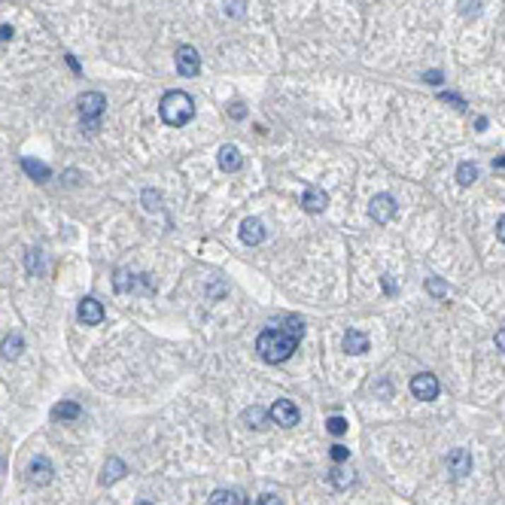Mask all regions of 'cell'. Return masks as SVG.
<instances>
[{
  "label": "cell",
  "mask_w": 505,
  "mask_h": 505,
  "mask_svg": "<svg viewBox=\"0 0 505 505\" xmlns=\"http://www.w3.org/2000/svg\"><path fill=\"white\" fill-rule=\"evenodd\" d=\"M478 0H463V4H460V13L463 16H475V13H478Z\"/></svg>",
  "instance_id": "cell-33"
},
{
  "label": "cell",
  "mask_w": 505,
  "mask_h": 505,
  "mask_svg": "<svg viewBox=\"0 0 505 505\" xmlns=\"http://www.w3.org/2000/svg\"><path fill=\"white\" fill-rule=\"evenodd\" d=\"M301 335H305V320L301 317H289L286 326H277V329H265L256 341V353L271 366L277 362H286L292 353H296Z\"/></svg>",
  "instance_id": "cell-1"
},
{
  "label": "cell",
  "mask_w": 505,
  "mask_h": 505,
  "mask_svg": "<svg viewBox=\"0 0 505 505\" xmlns=\"http://www.w3.org/2000/svg\"><path fill=\"white\" fill-rule=\"evenodd\" d=\"M448 472L453 475V478H466V475L472 472V453L466 448H453L448 453Z\"/></svg>",
  "instance_id": "cell-11"
},
{
  "label": "cell",
  "mask_w": 505,
  "mask_h": 505,
  "mask_svg": "<svg viewBox=\"0 0 505 505\" xmlns=\"http://www.w3.org/2000/svg\"><path fill=\"white\" fill-rule=\"evenodd\" d=\"M368 216L378 222V226H387V222L396 216V201H393V195H387V192H381V195L371 198L368 204Z\"/></svg>",
  "instance_id": "cell-6"
},
{
  "label": "cell",
  "mask_w": 505,
  "mask_h": 505,
  "mask_svg": "<svg viewBox=\"0 0 505 505\" xmlns=\"http://www.w3.org/2000/svg\"><path fill=\"white\" fill-rule=\"evenodd\" d=\"M426 292H429L432 298H444V296H448V292H451V286L444 284L441 277H426Z\"/></svg>",
  "instance_id": "cell-25"
},
{
  "label": "cell",
  "mask_w": 505,
  "mask_h": 505,
  "mask_svg": "<svg viewBox=\"0 0 505 505\" xmlns=\"http://www.w3.org/2000/svg\"><path fill=\"white\" fill-rule=\"evenodd\" d=\"M228 116H231V119H244V116H247L244 104H231V107H228Z\"/></svg>",
  "instance_id": "cell-36"
},
{
  "label": "cell",
  "mask_w": 505,
  "mask_h": 505,
  "mask_svg": "<svg viewBox=\"0 0 505 505\" xmlns=\"http://www.w3.org/2000/svg\"><path fill=\"white\" fill-rule=\"evenodd\" d=\"M240 240H244L247 247H259L262 240H265V226H262V219L250 216L240 222Z\"/></svg>",
  "instance_id": "cell-12"
},
{
  "label": "cell",
  "mask_w": 505,
  "mask_h": 505,
  "mask_svg": "<svg viewBox=\"0 0 505 505\" xmlns=\"http://www.w3.org/2000/svg\"><path fill=\"white\" fill-rule=\"evenodd\" d=\"M497 347L505 353V326H502V329H497Z\"/></svg>",
  "instance_id": "cell-38"
},
{
  "label": "cell",
  "mask_w": 505,
  "mask_h": 505,
  "mask_svg": "<svg viewBox=\"0 0 505 505\" xmlns=\"http://www.w3.org/2000/svg\"><path fill=\"white\" fill-rule=\"evenodd\" d=\"M79 414H83V408H79L76 402H58V405L52 408V417L55 420H76Z\"/></svg>",
  "instance_id": "cell-20"
},
{
  "label": "cell",
  "mask_w": 505,
  "mask_h": 505,
  "mask_svg": "<svg viewBox=\"0 0 505 505\" xmlns=\"http://www.w3.org/2000/svg\"><path fill=\"white\" fill-rule=\"evenodd\" d=\"M250 505H284V502H280V497H274V493H265V497H259V502H250Z\"/></svg>",
  "instance_id": "cell-35"
},
{
  "label": "cell",
  "mask_w": 505,
  "mask_h": 505,
  "mask_svg": "<svg viewBox=\"0 0 505 505\" xmlns=\"http://www.w3.org/2000/svg\"><path fill=\"white\" fill-rule=\"evenodd\" d=\"M158 116H161V122L170 125V128H183L186 122L195 119V100H192L186 92H180V88L177 92H168L158 104Z\"/></svg>",
  "instance_id": "cell-2"
},
{
  "label": "cell",
  "mask_w": 505,
  "mask_h": 505,
  "mask_svg": "<svg viewBox=\"0 0 505 505\" xmlns=\"http://www.w3.org/2000/svg\"><path fill=\"white\" fill-rule=\"evenodd\" d=\"M497 168H505V156H502V158H497Z\"/></svg>",
  "instance_id": "cell-40"
},
{
  "label": "cell",
  "mask_w": 505,
  "mask_h": 505,
  "mask_svg": "<svg viewBox=\"0 0 505 505\" xmlns=\"http://www.w3.org/2000/svg\"><path fill=\"white\" fill-rule=\"evenodd\" d=\"M113 286H116V292H144V296L156 292V284L149 274H134V271H125V268L116 271Z\"/></svg>",
  "instance_id": "cell-4"
},
{
  "label": "cell",
  "mask_w": 505,
  "mask_h": 505,
  "mask_svg": "<svg viewBox=\"0 0 505 505\" xmlns=\"http://www.w3.org/2000/svg\"><path fill=\"white\" fill-rule=\"evenodd\" d=\"M329 204V198H326V192L317 189V186H308L305 189V195H301V207L308 210V214H323Z\"/></svg>",
  "instance_id": "cell-14"
},
{
  "label": "cell",
  "mask_w": 505,
  "mask_h": 505,
  "mask_svg": "<svg viewBox=\"0 0 505 505\" xmlns=\"http://www.w3.org/2000/svg\"><path fill=\"white\" fill-rule=\"evenodd\" d=\"M13 37H16V31L9 25H0V46L4 43H13Z\"/></svg>",
  "instance_id": "cell-34"
},
{
  "label": "cell",
  "mask_w": 505,
  "mask_h": 505,
  "mask_svg": "<svg viewBox=\"0 0 505 505\" xmlns=\"http://www.w3.org/2000/svg\"><path fill=\"white\" fill-rule=\"evenodd\" d=\"M144 207H146V210H161V192L144 189Z\"/></svg>",
  "instance_id": "cell-26"
},
{
  "label": "cell",
  "mask_w": 505,
  "mask_h": 505,
  "mask_svg": "<svg viewBox=\"0 0 505 505\" xmlns=\"http://www.w3.org/2000/svg\"><path fill=\"white\" fill-rule=\"evenodd\" d=\"M423 83L441 86V83H444V74H441V70H426V74H423Z\"/></svg>",
  "instance_id": "cell-32"
},
{
  "label": "cell",
  "mask_w": 505,
  "mask_h": 505,
  "mask_svg": "<svg viewBox=\"0 0 505 505\" xmlns=\"http://www.w3.org/2000/svg\"><path fill=\"white\" fill-rule=\"evenodd\" d=\"M240 420H244L250 429H265L268 423H271L268 411L262 408V405H253V408H247V411H244V417H240Z\"/></svg>",
  "instance_id": "cell-17"
},
{
  "label": "cell",
  "mask_w": 505,
  "mask_h": 505,
  "mask_svg": "<svg viewBox=\"0 0 505 505\" xmlns=\"http://www.w3.org/2000/svg\"><path fill=\"white\" fill-rule=\"evenodd\" d=\"M125 472H128V466H125V460H119V457H107V463H104V472H100V484L104 487H110V484H116L119 478H125Z\"/></svg>",
  "instance_id": "cell-15"
},
{
  "label": "cell",
  "mask_w": 505,
  "mask_h": 505,
  "mask_svg": "<svg viewBox=\"0 0 505 505\" xmlns=\"http://www.w3.org/2000/svg\"><path fill=\"white\" fill-rule=\"evenodd\" d=\"M22 170L31 180H37V183H46V180L52 177V170H49L43 161H37V158H22Z\"/></svg>",
  "instance_id": "cell-18"
},
{
  "label": "cell",
  "mask_w": 505,
  "mask_h": 505,
  "mask_svg": "<svg viewBox=\"0 0 505 505\" xmlns=\"http://www.w3.org/2000/svg\"><path fill=\"white\" fill-rule=\"evenodd\" d=\"M344 350L353 353V356H362V353L368 350V335L359 329H347L344 332Z\"/></svg>",
  "instance_id": "cell-16"
},
{
  "label": "cell",
  "mask_w": 505,
  "mask_h": 505,
  "mask_svg": "<svg viewBox=\"0 0 505 505\" xmlns=\"http://www.w3.org/2000/svg\"><path fill=\"white\" fill-rule=\"evenodd\" d=\"M177 70H180V76H198L201 58H198L195 46H180L177 49Z\"/></svg>",
  "instance_id": "cell-9"
},
{
  "label": "cell",
  "mask_w": 505,
  "mask_h": 505,
  "mask_svg": "<svg viewBox=\"0 0 505 505\" xmlns=\"http://www.w3.org/2000/svg\"><path fill=\"white\" fill-rule=\"evenodd\" d=\"M204 292H207L210 298H222V296H226L228 289H226V284H222V280H210V284L204 286Z\"/></svg>",
  "instance_id": "cell-28"
},
{
  "label": "cell",
  "mask_w": 505,
  "mask_h": 505,
  "mask_svg": "<svg viewBox=\"0 0 505 505\" xmlns=\"http://www.w3.org/2000/svg\"><path fill=\"white\" fill-rule=\"evenodd\" d=\"M52 478H55V466L46 457H34L31 463H28V484L46 487V484H52Z\"/></svg>",
  "instance_id": "cell-7"
},
{
  "label": "cell",
  "mask_w": 505,
  "mask_h": 505,
  "mask_svg": "<svg viewBox=\"0 0 505 505\" xmlns=\"http://www.w3.org/2000/svg\"><path fill=\"white\" fill-rule=\"evenodd\" d=\"M326 429L332 432V436H344V432H347V420L344 417H329L326 420Z\"/></svg>",
  "instance_id": "cell-27"
},
{
  "label": "cell",
  "mask_w": 505,
  "mask_h": 505,
  "mask_svg": "<svg viewBox=\"0 0 505 505\" xmlns=\"http://www.w3.org/2000/svg\"><path fill=\"white\" fill-rule=\"evenodd\" d=\"M22 350H25V341L18 332H13V335H6L4 338V344H0V353H4V359H18L22 356Z\"/></svg>",
  "instance_id": "cell-19"
},
{
  "label": "cell",
  "mask_w": 505,
  "mask_h": 505,
  "mask_svg": "<svg viewBox=\"0 0 505 505\" xmlns=\"http://www.w3.org/2000/svg\"><path fill=\"white\" fill-rule=\"evenodd\" d=\"M207 505H240V499H238L235 490H214L210 493V499H207Z\"/></svg>",
  "instance_id": "cell-24"
},
{
  "label": "cell",
  "mask_w": 505,
  "mask_h": 505,
  "mask_svg": "<svg viewBox=\"0 0 505 505\" xmlns=\"http://www.w3.org/2000/svg\"><path fill=\"white\" fill-rule=\"evenodd\" d=\"M79 320H83V326H100L104 323V305H100L98 298L92 296H86L83 301H79Z\"/></svg>",
  "instance_id": "cell-10"
},
{
  "label": "cell",
  "mask_w": 505,
  "mask_h": 505,
  "mask_svg": "<svg viewBox=\"0 0 505 505\" xmlns=\"http://www.w3.org/2000/svg\"><path fill=\"white\" fill-rule=\"evenodd\" d=\"M381 284H383V289H387V296H393V292H396V284H393V277H381Z\"/></svg>",
  "instance_id": "cell-37"
},
{
  "label": "cell",
  "mask_w": 505,
  "mask_h": 505,
  "mask_svg": "<svg viewBox=\"0 0 505 505\" xmlns=\"http://www.w3.org/2000/svg\"><path fill=\"white\" fill-rule=\"evenodd\" d=\"M329 481H332V487H338V490H347L353 481H356V475L353 472H347V469H341V466H335L329 472Z\"/></svg>",
  "instance_id": "cell-21"
},
{
  "label": "cell",
  "mask_w": 505,
  "mask_h": 505,
  "mask_svg": "<svg viewBox=\"0 0 505 505\" xmlns=\"http://www.w3.org/2000/svg\"><path fill=\"white\" fill-rule=\"evenodd\" d=\"M76 110H79L83 125L88 128V134H95L100 116H104V110H107V98L100 95V92H83V95L76 98Z\"/></svg>",
  "instance_id": "cell-3"
},
{
  "label": "cell",
  "mask_w": 505,
  "mask_h": 505,
  "mask_svg": "<svg viewBox=\"0 0 505 505\" xmlns=\"http://www.w3.org/2000/svg\"><path fill=\"white\" fill-rule=\"evenodd\" d=\"M497 238H499L502 244H505V216H502V219L497 222Z\"/></svg>",
  "instance_id": "cell-39"
},
{
  "label": "cell",
  "mask_w": 505,
  "mask_h": 505,
  "mask_svg": "<svg viewBox=\"0 0 505 505\" xmlns=\"http://www.w3.org/2000/svg\"><path fill=\"white\" fill-rule=\"evenodd\" d=\"M137 505H153V502H137Z\"/></svg>",
  "instance_id": "cell-41"
},
{
  "label": "cell",
  "mask_w": 505,
  "mask_h": 505,
  "mask_svg": "<svg viewBox=\"0 0 505 505\" xmlns=\"http://www.w3.org/2000/svg\"><path fill=\"white\" fill-rule=\"evenodd\" d=\"M475 180H478V168H475L472 161H463V165L457 168V183L460 186H472Z\"/></svg>",
  "instance_id": "cell-23"
},
{
  "label": "cell",
  "mask_w": 505,
  "mask_h": 505,
  "mask_svg": "<svg viewBox=\"0 0 505 505\" xmlns=\"http://www.w3.org/2000/svg\"><path fill=\"white\" fill-rule=\"evenodd\" d=\"M268 417H271V423H277V426H296L298 423V408L292 405L289 399H277L274 405L268 408Z\"/></svg>",
  "instance_id": "cell-8"
},
{
  "label": "cell",
  "mask_w": 505,
  "mask_h": 505,
  "mask_svg": "<svg viewBox=\"0 0 505 505\" xmlns=\"http://www.w3.org/2000/svg\"><path fill=\"white\" fill-rule=\"evenodd\" d=\"M219 168L226 170V174H235V170L244 168V156H240V149L231 146V144L219 146Z\"/></svg>",
  "instance_id": "cell-13"
},
{
  "label": "cell",
  "mask_w": 505,
  "mask_h": 505,
  "mask_svg": "<svg viewBox=\"0 0 505 505\" xmlns=\"http://www.w3.org/2000/svg\"><path fill=\"white\" fill-rule=\"evenodd\" d=\"M25 268H28V274H31V277H40V274H43V253H40V250H28Z\"/></svg>",
  "instance_id": "cell-22"
},
{
  "label": "cell",
  "mask_w": 505,
  "mask_h": 505,
  "mask_svg": "<svg viewBox=\"0 0 505 505\" xmlns=\"http://www.w3.org/2000/svg\"><path fill=\"white\" fill-rule=\"evenodd\" d=\"M439 378L436 375H429V371H420V375H414L411 378V393H414V399H423V402H432V399H439Z\"/></svg>",
  "instance_id": "cell-5"
},
{
  "label": "cell",
  "mask_w": 505,
  "mask_h": 505,
  "mask_svg": "<svg viewBox=\"0 0 505 505\" xmlns=\"http://www.w3.org/2000/svg\"><path fill=\"white\" fill-rule=\"evenodd\" d=\"M332 463H344L350 457V448H344V444H332Z\"/></svg>",
  "instance_id": "cell-29"
},
{
  "label": "cell",
  "mask_w": 505,
  "mask_h": 505,
  "mask_svg": "<svg viewBox=\"0 0 505 505\" xmlns=\"http://www.w3.org/2000/svg\"><path fill=\"white\" fill-rule=\"evenodd\" d=\"M247 9V0H226V13L228 16H240Z\"/></svg>",
  "instance_id": "cell-30"
},
{
  "label": "cell",
  "mask_w": 505,
  "mask_h": 505,
  "mask_svg": "<svg viewBox=\"0 0 505 505\" xmlns=\"http://www.w3.org/2000/svg\"><path fill=\"white\" fill-rule=\"evenodd\" d=\"M439 98L444 100V104H453V107H457V110H466V100H463L460 95H453V92H441Z\"/></svg>",
  "instance_id": "cell-31"
}]
</instances>
